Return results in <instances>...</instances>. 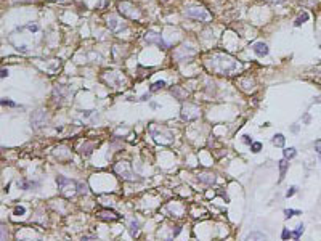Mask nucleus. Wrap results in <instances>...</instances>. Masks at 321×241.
<instances>
[{"label":"nucleus","mask_w":321,"mask_h":241,"mask_svg":"<svg viewBox=\"0 0 321 241\" xmlns=\"http://www.w3.org/2000/svg\"><path fill=\"white\" fill-rule=\"evenodd\" d=\"M185 16L191 18V20H196V21H207L210 18L209 11H206L204 8H201V7H190V8H186Z\"/></svg>","instance_id":"1"},{"label":"nucleus","mask_w":321,"mask_h":241,"mask_svg":"<svg viewBox=\"0 0 321 241\" xmlns=\"http://www.w3.org/2000/svg\"><path fill=\"white\" fill-rule=\"evenodd\" d=\"M199 114H201L199 108H197L196 105H193V103H186L182 108V117L185 120H194V119L199 117Z\"/></svg>","instance_id":"2"},{"label":"nucleus","mask_w":321,"mask_h":241,"mask_svg":"<svg viewBox=\"0 0 321 241\" xmlns=\"http://www.w3.org/2000/svg\"><path fill=\"white\" fill-rule=\"evenodd\" d=\"M145 40H146L148 43H156V45H159V47L162 48V50L169 48V43H167V42H164V39H162V37H160V34H157V32H153V31L146 32Z\"/></svg>","instance_id":"3"},{"label":"nucleus","mask_w":321,"mask_h":241,"mask_svg":"<svg viewBox=\"0 0 321 241\" xmlns=\"http://www.w3.org/2000/svg\"><path fill=\"white\" fill-rule=\"evenodd\" d=\"M117 8H119V11L124 15V16H127V18H138V16H140V13H138L130 3H127V2H120V3L117 5Z\"/></svg>","instance_id":"4"},{"label":"nucleus","mask_w":321,"mask_h":241,"mask_svg":"<svg viewBox=\"0 0 321 241\" xmlns=\"http://www.w3.org/2000/svg\"><path fill=\"white\" fill-rule=\"evenodd\" d=\"M31 122H32V125H34L35 129H39V127L45 125V122H47V114H45V111L37 109L35 113L32 114V117H31Z\"/></svg>","instance_id":"5"},{"label":"nucleus","mask_w":321,"mask_h":241,"mask_svg":"<svg viewBox=\"0 0 321 241\" xmlns=\"http://www.w3.org/2000/svg\"><path fill=\"white\" fill-rule=\"evenodd\" d=\"M191 55H194V50L190 47V45H182L178 50L174 52V57L178 60V61H182V60H186L188 57H191Z\"/></svg>","instance_id":"6"},{"label":"nucleus","mask_w":321,"mask_h":241,"mask_svg":"<svg viewBox=\"0 0 321 241\" xmlns=\"http://www.w3.org/2000/svg\"><path fill=\"white\" fill-rule=\"evenodd\" d=\"M252 50L259 57H265V55H268V45L265 42H255L252 45Z\"/></svg>","instance_id":"7"},{"label":"nucleus","mask_w":321,"mask_h":241,"mask_svg":"<svg viewBox=\"0 0 321 241\" xmlns=\"http://www.w3.org/2000/svg\"><path fill=\"white\" fill-rule=\"evenodd\" d=\"M98 217H100L101 220H111V222L119 219V216L116 214L114 211H108V209H106V211H100V212H98Z\"/></svg>","instance_id":"8"},{"label":"nucleus","mask_w":321,"mask_h":241,"mask_svg":"<svg viewBox=\"0 0 321 241\" xmlns=\"http://www.w3.org/2000/svg\"><path fill=\"white\" fill-rule=\"evenodd\" d=\"M197 180L202 182V183H206V185H212V183L215 182V175H214V174H209V172H204V174H201V175H197Z\"/></svg>","instance_id":"9"},{"label":"nucleus","mask_w":321,"mask_h":241,"mask_svg":"<svg viewBox=\"0 0 321 241\" xmlns=\"http://www.w3.org/2000/svg\"><path fill=\"white\" fill-rule=\"evenodd\" d=\"M287 166H289V162H287V159L284 157V159H281L279 161V182L284 179V175H286V171H287Z\"/></svg>","instance_id":"10"},{"label":"nucleus","mask_w":321,"mask_h":241,"mask_svg":"<svg viewBox=\"0 0 321 241\" xmlns=\"http://www.w3.org/2000/svg\"><path fill=\"white\" fill-rule=\"evenodd\" d=\"M271 142H273V145L283 148V146H284V143H286V138H284V135H283V134H276L275 137L271 138Z\"/></svg>","instance_id":"11"},{"label":"nucleus","mask_w":321,"mask_h":241,"mask_svg":"<svg viewBox=\"0 0 321 241\" xmlns=\"http://www.w3.org/2000/svg\"><path fill=\"white\" fill-rule=\"evenodd\" d=\"M137 233H138V220L132 219V220H130V235H132V236H137Z\"/></svg>","instance_id":"12"},{"label":"nucleus","mask_w":321,"mask_h":241,"mask_svg":"<svg viewBox=\"0 0 321 241\" xmlns=\"http://www.w3.org/2000/svg\"><path fill=\"white\" fill-rule=\"evenodd\" d=\"M308 13H302V15H299L297 18H296V21H294V26H300V24H304L307 20H308Z\"/></svg>","instance_id":"13"},{"label":"nucleus","mask_w":321,"mask_h":241,"mask_svg":"<svg viewBox=\"0 0 321 241\" xmlns=\"http://www.w3.org/2000/svg\"><path fill=\"white\" fill-rule=\"evenodd\" d=\"M249 239H267V235L265 233H260V231H252V233L247 235Z\"/></svg>","instance_id":"14"},{"label":"nucleus","mask_w":321,"mask_h":241,"mask_svg":"<svg viewBox=\"0 0 321 241\" xmlns=\"http://www.w3.org/2000/svg\"><path fill=\"white\" fill-rule=\"evenodd\" d=\"M296 154H297L296 148H286V150H284V157H286V159H292Z\"/></svg>","instance_id":"15"},{"label":"nucleus","mask_w":321,"mask_h":241,"mask_svg":"<svg viewBox=\"0 0 321 241\" xmlns=\"http://www.w3.org/2000/svg\"><path fill=\"white\" fill-rule=\"evenodd\" d=\"M108 26H109V29H116V27H117V18L116 16H109L108 18Z\"/></svg>","instance_id":"16"},{"label":"nucleus","mask_w":321,"mask_h":241,"mask_svg":"<svg viewBox=\"0 0 321 241\" xmlns=\"http://www.w3.org/2000/svg\"><path fill=\"white\" fill-rule=\"evenodd\" d=\"M75 187H77V193H84V194H87L88 193V188H87V185L85 183H75Z\"/></svg>","instance_id":"17"},{"label":"nucleus","mask_w":321,"mask_h":241,"mask_svg":"<svg viewBox=\"0 0 321 241\" xmlns=\"http://www.w3.org/2000/svg\"><path fill=\"white\" fill-rule=\"evenodd\" d=\"M304 230H305V228H304V225L300 224V225H299V227L296 228V231H292V236H294L296 239H299V238H300V235L304 233Z\"/></svg>","instance_id":"18"},{"label":"nucleus","mask_w":321,"mask_h":241,"mask_svg":"<svg viewBox=\"0 0 321 241\" xmlns=\"http://www.w3.org/2000/svg\"><path fill=\"white\" fill-rule=\"evenodd\" d=\"M164 85H165L164 80H157V82H154V84L151 85V92H156V90H159V89H162Z\"/></svg>","instance_id":"19"},{"label":"nucleus","mask_w":321,"mask_h":241,"mask_svg":"<svg viewBox=\"0 0 321 241\" xmlns=\"http://www.w3.org/2000/svg\"><path fill=\"white\" fill-rule=\"evenodd\" d=\"M299 214H302L300 211H292V209H286L284 211V217L286 219H291L292 216H299Z\"/></svg>","instance_id":"20"},{"label":"nucleus","mask_w":321,"mask_h":241,"mask_svg":"<svg viewBox=\"0 0 321 241\" xmlns=\"http://www.w3.org/2000/svg\"><path fill=\"white\" fill-rule=\"evenodd\" d=\"M251 150H252V153H259V151L262 150V143H259V142H252V143H251Z\"/></svg>","instance_id":"21"},{"label":"nucleus","mask_w":321,"mask_h":241,"mask_svg":"<svg viewBox=\"0 0 321 241\" xmlns=\"http://www.w3.org/2000/svg\"><path fill=\"white\" fill-rule=\"evenodd\" d=\"M37 183H34V182H21V187H23V190H31L32 187H35Z\"/></svg>","instance_id":"22"},{"label":"nucleus","mask_w":321,"mask_h":241,"mask_svg":"<svg viewBox=\"0 0 321 241\" xmlns=\"http://www.w3.org/2000/svg\"><path fill=\"white\" fill-rule=\"evenodd\" d=\"M8 236V231H7V228L3 227V225H0V239H5Z\"/></svg>","instance_id":"23"},{"label":"nucleus","mask_w":321,"mask_h":241,"mask_svg":"<svg viewBox=\"0 0 321 241\" xmlns=\"http://www.w3.org/2000/svg\"><path fill=\"white\" fill-rule=\"evenodd\" d=\"M172 92H175V93H177L178 97H180V98H183V97L186 95V92H183V90H180V89H178V87H175V89H172Z\"/></svg>","instance_id":"24"},{"label":"nucleus","mask_w":321,"mask_h":241,"mask_svg":"<svg viewBox=\"0 0 321 241\" xmlns=\"http://www.w3.org/2000/svg\"><path fill=\"white\" fill-rule=\"evenodd\" d=\"M291 236H292V231H289L287 228L283 230V239H289Z\"/></svg>","instance_id":"25"},{"label":"nucleus","mask_w":321,"mask_h":241,"mask_svg":"<svg viewBox=\"0 0 321 241\" xmlns=\"http://www.w3.org/2000/svg\"><path fill=\"white\" fill-rule=\"evenodd\" d=\"M24 212H26V209H24L23 206H20V207H16V209H15V214H16V216H23Z\"/></svg>","instance_id":"26"},{"label":"nucleus","mask_w":321,"mask_h":241,"mask_svg":"<svg viewBox=\"0 0 321 241\" xmlns=\"http://www.w3.org/2000/svg\"><path fill=\"white\" fill-rule=\"evenodd\" d=\"M296 191H297V188H296V187H292L291 190H287V193H286V196H287V198H291V196H292V194H294Z\"/></svg>","instance_id":"27"},{"label":"nucleus","mask_w":321,"mask_h":241,"mask_svg":"<svg viewBox=\"0 0 321 241\" xmlns=\"http://www.w3.org/2000/svg\"><path fill=\"white\" fill-rule=\"evenodd\" d=\"M242 142L246 143V145H251V143H252V140L249 138V135H242Z\"/></svg>","instance_id":"28"},{"label":"nucleus","mask_w":321,"mask_h":241,"mask_svg":"<svg viewBox=\"0 0 321 241\" xmlns=\"http://www.w3.org/2000/svg\"><path fill=\"white\" fill-rule=\"evenodd\" d=\"M315 150L318 151V153H321V140H316L315 142Z\"/></svg>","instance_id":"29"},{"label":"nucleus","mask_w":321,"mask_h":241,"mask_svg":"<svg viewBox=\"0 0 321 241\" xmlns=\"http://www.w3.org/2000/svg\"><path fill=\"white\" fill-rule=\"evenodd\" d=\"M27 27H29V29H31L32 32H35V31H39V26H37V24H29V26H27Z\"/></svg>","instance_id":"30"},{"label":"nucleus","mask_w":321,"mask_h":241,"mask_svg":"<svg viewBox=\"0 0 321 241\" xmlns=\"http://www.w3.org/2000/svg\"><path fill=\"white\" fill-rule=\"evenodd\" d=\"M8 76V69H0V77H7Z\"/></svg>","instance_id":"31"},{"label":"nucleus","mask_w":321,"mask_h":241,"mask_svg":"<svg viewBox=\"0 0 321 241\" xmlns=\"http://www.w3.org/2000/svg\"><path fill=\"white\" fill-rule=\"evenodd\" d=\"M140 100H141V101H146V100H149V93H146V95H143V97H141Z\"/></svg>","instance_id":"32"},{"label":"nucleus","mask_w":321,"mask_h":241,"mask_svg":"<svg viewBox=\"0 0 321 241\" xmlns=\"http://www.w3.org/2000/svg\"><path fill=\"white\" fill-rule=\"evenodd\" d=\"M268 2H276V3H281V2H284V0H268Z\"/></svg>","instance_id":"33"},{"label":"nucleus","mask_w":321,"mask_h":241,"mask_svg":"<svg viewBox=\"0 0 321 241\" xmlns=\"http://www.w3.org/2000/svg\"><path fill=\"white\" fill-rule=\"evenodd\" d=\"M13 2H24V0H13ZM26 2H31V0H26Z\"/></svg>","instance_id":"34"},{"label":"nucleus","mask_w":321,"mask_h":241,"mask_svg":"<svg viewBox=\"0 0 321 241\" xmlns=\"http://www.w3.org/2000/svg\"><path fill=\"white\" fill-rule=\"evenodd\" d=\"M53 2H68V0H53Z\"/></svg>","instance_id":"35"}]
</instances>
